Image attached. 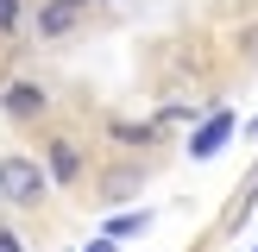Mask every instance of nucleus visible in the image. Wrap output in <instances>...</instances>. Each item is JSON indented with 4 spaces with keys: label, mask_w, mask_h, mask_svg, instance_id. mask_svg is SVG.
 I'll list each match as a JSON object with an SVG mask.
<instances>
[{
    "label": "nucleus",
    "mask_w": 258,
    "mask_h": 252,
    "mask_svg": "<svg viewBox=\"0 0 258 252\" xmlns=\"http://www.w3.org/2000/svg\"><path fill=\"white\" fill-rule=\"evenodd\" d=\"M50 176L38 164V151H0V202L13 214H44L50 208Z\"/></svg>",
    "instance_id": "1"
},
{
    "label": "nucleus",
    "mask_w": 258,
    "mask_h": 252,
    "mask_svg": "<svg viewBox=\"0 0 258 252\" xmlns=\"http://www.w3.org/2000/svg\"><path fill=\"white\" fill-rule=\"evenodd\" d=\"M38 164H44L50 189H82L88 176H95V164H88V139L70 133V126H44V139H38Z\"/></svg>",
    "instance_id": "2"
},
{
    "label": "nucleus",
    "mask_w": 258,
    "mask_h": 252,
    "mask_svg": "<svg viewBox=\"0 0 258 252\" xmlns=\"http://www.w3.org/2000/svg\"><path fill=\"white\" fill-rule=\"evenodd\" d=\"M50 82H38V76H7L0 82V113H7L13 126H44L50 120Z\"/></svg>",
    "instance_id": "3"
},
{
    "label": "nucleus",
    "mask_w": 258,
    "mask_h": 252,
    "mask_svg": "<svg viewBox=\"0 0 258 252\" xmlns=\"http://www.w3.org/2000/svg\"><path fill=\"white\" fill-rule=\"evenodd\" d=\"M82 25H88L82 0H38L32 7V38L38 44H63V38H76Z\"/></svg>",
    "instance_id": "4"
},
{
    "label": "nucleus",
    "mask_w": 258,
    "mask_h": 252,
    "mask_svg": "<svg viewBox=\"0 0 258 252\" xmlns=\"http://www.w3.org/2000/svg\"><path fill=\"white\" fill-rule=\"evenodd\" d=\"M145 176H151L145 158H113V164L95 170V196H101V202H133L139 189H145Z\"/></svg>",
    "instance_id": "5"
},
{
    "label": "nucleus",
    "mask_w": 258,
    "mask_h": 252,
    "mask_svg": "<svg viewBox=\"0 0 258 252\" xmlns=\"http://www.w3.org/2000/svg\"><path fill=\"white\" fill-rule=\"evenodd\" d=\"M233 133H239V120H233L227 107H214L208 120H202L196 133H189V145H183V151H189V158L202 164V158H214V151H227V139H233Z\"/></svg>",
    "instance_id": "6"
},
{
    "label": "nucleus",
    "mask_w": 258,
    "mask_h": 252,
    "mask_svg": "<svg viewBox=\"0 0 258 252\" xmlns=\"http://www.w3.org/2000/svg\"><path fill=\"white\" fill-rule=\"evenodd\" d=\"M107 139H113L120 151H151V145L164 139V126H158V120H107Z\"/></svg>",
    "instance_id": "7"
},
{
    "label": "nucleus",
    "mask_w": 258,
    "mask_h": 252,
    "mask_svg": "<svg viewBox=\"0 0 258 252\" xmlns=\"http://www.w3.org/2000/svg\"><path fill=\"white\" fill-rule=\"evenodd\" d=\"M139 233H151V208H126V214H113L107 227H101V239H139Z\"/></svg>",
    "instance_id": "8"
},
{
    "label": "nucleus",
    "mask_w": 258,
    "mask_h": 252,
    "mask_svg": "<svg viewBox=\"0 0 258 252\" xmlns=\"http://www.w3.org/2000/svg\"><path fill=\"white\" fill-rule=\"evenodd\" d=\"M25 32V0H0V38H19Z\"/></svg>",
    "instance_id": "9"
},
{
    "label": "nucleus",
    "mask_w": 258,
    "mask_h": 252,
    "mask_svg": "<svg viewBox=\"0 0 258 252\" xmlns=\"http://www.w3.org/2000/svg\"><path fill=\"white\" fill-rule=\"evenodd\" d=\"M252 208H258V170L246 176V189H239V202H233V208H227V221H233V227H239V221H246V214H252Z\"/></svg>",
    "instance_id": "10"
},
{
    "label": "nucleus",
    "mask_w": 258,
    "mask_h": 252,
    "mask_svg": "<svg viewBox=\"0 0 258 252\" xmlns=\"http://www.w3.org/2000/svg\"><path fill=\"white\" fill-rule=\"evenodd\" d=\"M239 63H246V70L258 63V25H252V32H239Z\"/></svg>",
    "instance_id": "11"
},
{
    "label": "nucleus",
    "mask_w": 258,
    "mask_h": 252,
    "mask_svg": "<svg viewBox=\"0 0 258 252\" xmlns=\"http://www.w3.org/2000/svg\"><path fill=\"white\" fill-rule=\"evenodd\" d=\"M0 252H25V239H19V227H7V221H0Z\"/></svg>",
    "instance_id": "12"
},
{
    "label": "nucleus",
    "mask_w": 258,
    "mask_h": 252,
    "mask_svg": "<svg viewBox=\"0 0 258 252\" xmlns=\"http://www.w3.org/2000/svg\"><path fill=\"white\" fill-rule=\"evenodd\" d=\"M82 252H120V246H113V239H88Z\"/></svg>",
    "instance_id": "13"
},
{
    "label": "nucleus",
    "mask_w": 258,
    "mask_h": 252,
    "mask_svg": "<svg viewBox=\"0 0 258 252\" xmlns=\"http://www.w3.org/2000/svg\"><path fill=\"white\" fill-rule=\"evenodd\" d=\"M246 139H258V113H252V120H246Z\"/></svg>",
    "instance_id": "14"
},
{
    "label": "nucleus",
    "mask_w": 258,
    "mask_h": 252,
    "mask_svg": "<svg viewBox=\"0 0 258 252\" xmlns=\"http://www.w3.org/2000/svg\"><path fill=\"white\" fill-rule=\"evenodd\" d=\"M82 7H107V0H82Z\"/></svg>",
    "instance_id": "15"
},
{
    "label": "nucleus",
    "mask_w": 258,
    "mask_h": 252,
    "mask_svg": "<svg viewBox=\"0 0 258 252\" xmlns=\"http://www.w3.org/2000/svg\"><path fill=\"white\" fill-rule=\"evenodd\" d=\"M252 252H258V246H252Z\"/></svg>",
    "instance_id": "16"
}]
</instances>
